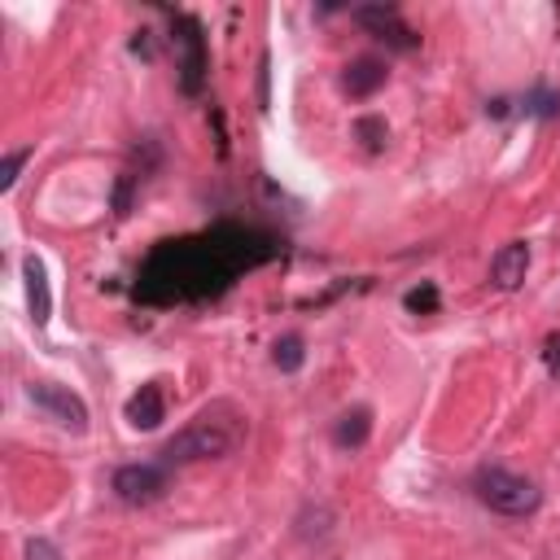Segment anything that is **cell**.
<instances>
[{
	"instance_id": "18",
	"label": "cell",
	"mask_w": 560,
	"mask_h": 560,
	"mask_svg": "<svg viewBox=\"0 0 560 560\" xmlns=\"http://www.w3.org/2000/svg\"><path fill=\"white\" fill-rule=\"evenodd\" d=\"M542 359H547L551 376H560V332H551V337H547V350H542Z\"/></svg>"
},
{
	"instance_id": "13",
	"label": "cell",
	"mask_w": 560,
	"mask_h": 560,
	"mask_svg": "<svg viewBox=\"0 0 560 560\" xmlns=\"http://www.w3.org/2000/svg\"><path fill=\"white\" fill-rule=\"evenodd\" d=\"M302 359H306V350H302V337H298V332H289V337H280V341L271 346V363H276L280 372H298Z\"/></svg>"
},
{
	"instance_id": "17",
	"label": "cell",
	"mask_w": 560,
	"mask_h": 560,
	"mask_svg": "<svg viewBox=\"0 0 560 560\" xmlns=\"http://www.w3.org/2000/svg\"><path fill=\"white\" fill-rule=\"evenodd\" d=\"M26 560H61V556H57V547L48 538H31L26 542Z\"/></svg>"
},
{
	"instance_id": "1",
	"label": "cell",
	"mask_w": 560,
	"mask_h": 560,
	"mask_svg": "<svg viewBox=\"0 0 560 560\" xmlns=\"http://www.w3.org/2000/svg\"><path fill=\"white\" fill-rule=\"evenodd\" d=\"M249 433L245 411H236L232 402H210L201 407L175 438H166L162 446V464H197V459H223L232 455Z\"/></svg>"
},
{
	"instance_id": "4",
	"label": "cell",
	"mask_w": 560,
	"mask_h": 560,
	"mask_svg": "<svg viewBox=\"0 0 560 560\" xmlns=\"http://www.w3.org/2000/svg\"><path fill=\"white\" fill-rule=\"evenodd\" d=\"M175 48H179V88L184 96H197L210 70V52H206V35L197 18H175Z\"/></svg>"
},
{
	"instance_id": "16",
	"label": "cell",
	"mask_w": 560,
	"mask_h": 560,
	"mask_svg": "<svg viewBox=\"0 0 560 560\" xmlns=\"http://www.w3.org/2000/svg\"><path fill=\"white\" fill-rule=\"evenodd\" d=\"M26 162H31V149H13V153H4V162H0V192H9V188L18 184V175H22Z\"/></svg>"
},
{
	"instance_id": "8",
	"label": "cell",
	"mask_w": 560,
	"mask_h": 560,
	"mask_svg": "<svg viewBox=\"0 0 560 560\" xmlns=\"http://www.w3.org/2000/svg\"><path fill=\"white\" fill-rule=\"evenodd\" d=\"M122 416H127V424H131V429H158V424L166 420V398H162V385H158V381H144V385H140V389L127 398Z\"/></svg>"
},
{
	"instance_id": "3",
	"label": "cell",
	"mask_w": 560,
	"mask_h": 560,
	"mask_svg": "<svg viewBox=\"0 0 560 560\" xmlns=\"http://www.w3.org/2000/svg\"><path fill=\"white\" fill-rule=\"evenodd\" d=\"M26 398H31L48 420H57L61 429H70V433H88V402H83L70 385H57V381H31V385H26Z\"/></svg>"
},
{
	"instance_id": "7",
	"label": "cell",
	"mask_w": 560,
	"mask_h": 560,
	"mask_svg": "<svg viewBox=\"0 0 560 560\" xmlns=\"http://www.w3.org/2000/svg\"><path fill=\"white\" fill-rule=\"evenodd\" d=\"M22 284H26V311H31V324L44 328L52 319V289H48V271L35 254L22 258Z\"/></svg>"
},
{
	"instance_id": "9",
	"label": "cell",
	"mask_w": 560,
	"mask_h": 560,
	"mask_svg": "<svg viewBox=\"0 0 560 560\" xmlns=\"http://www.w3.org/2000/svg\"><path fill=\"white\" fill-rule=\"evenodd\" d=\"M525 271H529V245H525V241H508V245L494 249V258H490V280H494L499 289H516V284L525 280Z\"/></svg>"
},
{
	"instance_id": "2",
	"label": "cell",
	"mask_w": 560,
	"mask_h": 560,
	"mask_svg": "<svg viewBox=\"0 0 560 560\" xmlns=\"http://www.w3.org/2000/svg\"><path fill=\"white\" fill-rule=\"evenodd\" d=\"M472 490H477V499H481L490 512H499V516H529V512H538V503H542L538 481H529V477H521V472H512V468H499V464L477 468Z\"/></svg>"
},
{
	"instance_id": "14",
	"label": "cell",
	"mask_w": 560,
	"mask_h": 560,
	"mask_svg": "<svg viewBox=\"0 0 560 560\" xmlns=\"http://www.w3.org/2000/svg\"><path fill=\"white\" fill-rule=\"evenodd\" d=\"M354 136L363 140V149L376 153V149L389 140V127H385V118H359V122H354Z\"/></svg>"
},
{
	"instance_id": "10",
	"label": "cell",
	"mask_w": 560,
	"mask_h": 560,
	"mask_svg": "<svg viewBox=\"0 0 560 560\" xmlns=\"http://www.w3.org/2000/svg\"><path fill=\"white\" fill-rule=\"evenodd\" d=\"M385 79H389L385 61H376V57H359V61H350V66H346L341 88H346L354 101H363V96H372V92H376Z\"/></svg>"
},
{
	"instance_id": "5",
	"label": "cell",
	"mask_w": 560,
	"mask_h": 560,
	"mask_svg": "<svg viewBox=\"0 0 560 560\" xmlns=\"http://www.w3.org/2000/svg\"><path fill=\"white\" fill-rule=\"evenodd\" d=\"M166 490H171V472H166L162 464H122V468L114 472V494H118V503H127V508L158 503Z\"/></svg>"
},
{
	"instance_id": "11",
	"label": "cell",
	"mask_w": 560,
	"mask_h": 560,
	"mask_svg": "<svg viewBox=\"0 0 560 560\" xmlns=\"http://www.w3.org/2000/svg\"><path fill=\"white\" fill-rule=\"evenodd\" d=\"M368 433H372V411H368V407H350V411H341L337 424H332V442H337L341 451H359V446L368 442Z\"/></svg>"
},
{
	"instance_id": "6",
	"label": "cell",
	"mask_w": 560,
	"mask_h": 560,
	"mask_svg": "<svg viewBox=\"0 0 560 560\" xmlns=\"http://www.w3.org/2000/svg\"><path fill=\"white\" fill-rule=\"evenodd\" d=\"M354 22H359L368 35H376L385 48H398V52H411V48L420 44V35L402 22V13H398L394 4H359V9H354Z\"/></svg>"
},
{
	"instance_id": "15",
	"label": "cell",
	"mask_w": 560,
	"mask_h": 560,
	"mask_svg": "<svg viewBox=\"0 0 560 560\" xmlns=\"http://www.w3.org/2000/svg\"><path fill=\"white\" fill-rule=\"evenodd\" d=\"M402 306L411 311V315H429V311H438V289L424 280V284H416V289H407V298H402Z\"/></svg>"
},
{
	"instance_id": "12",
	"label": "cell",
	"mask_w": 560,
	"mask_h": 560,
	"mask_svg": "<svg viewBox=\"0 0 560 560\" xmlns=\"http://www.w3.org/2000/svg\"><path fill=\"white\" fill-rule=\"evenodd\" d=\"M521 114L525 118H556L560 114V92H547V88H534L521 96Z\"/></svg>"
}]
</instances>
